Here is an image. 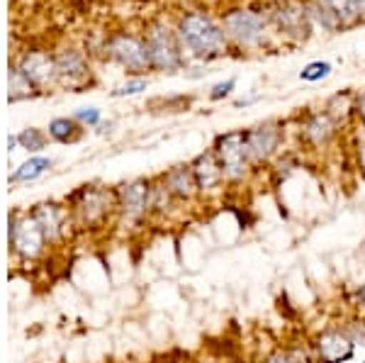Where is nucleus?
Returning <instances> with one entry per match:
<instances>
[{
  "instance_id": "nucleus-1",
  "label": "nucleus",
  "mask_w": 365,
  "mask_h": 363,
  "mask_svg": "<svg viewBox=\"0 0 365 363\" xmlns=\"http://www.w3.org/2000/svg\"><path fill=\"white\" fill-rule=\"evenodd\" d=\"M180 34L197 56L215 58L227 51V34L205 15H187L180 22Z\"/></svg>"
},
{
  "instance_id": "nucleus-2",
  "label": "nucleus",
  "mask_w": 365,
  "mask_h": 363,
  "mask_svg": "<svg viewBox=\"0 0 365 363\" xmlns=\"http://www.w3.org/2000/svg\"><path fill=\"white\" fill-rule=\"evenodd\" d=\"M215 154L222 163V173H225L227 183H244L251 168L249 149H246V130L227 132L217 137Z\"/></svg>"
},
{
  "instance_id": "nucleus-3",
  "label": "nucleus",
  "mask_w": 365,
  "mask_h": 363,
  "mask_svg": "<svg viewBox=\"0 0 365 363\" xmlns=\"http://www.w3.org/2000/svg\"><path fill=\"white\" fill-rule=\"evenodd\" d=\"M309 347L317 363H346L356 356V342L344 327H327L317 332Z\"/></svg>"
},
{
  "instance_id": "nucleus-4",
  "label": "nucleus",
  "mask_w": 365,
  "mask_h": 363,
  "mask_svg": "<svg viewBox=\"0 0 365 363\" xmlns=\"http://www.w3.org/2000/svg\"><path fill=\"white\" fill-rule=\"evenodd\" d=\"M280 139L282 132L275 122H263V125L253 127V130H246V149H249L251 166L273 159V154L280 146Z\"/></svg>"
},
{
  "instance_id": "nucleus-5",
  "label": "nucleus",
  "mask_w": 365,
  "mask_h": 363,
  "mask_svg": "<svg viewBox=\"0 0 365 363\" xmlns=\"http://www.w3.org/2000/svg\"><path fill=\"white\" fill-rule=\"evenodd\" d=\"M266 32V22L256 13H246V10H237L225 17V34L232 37L234 42L241 46H253L263 39Z\"/></svg>"
},
{
  "instance_id": "nucleus-6",
  "label": "nucleus",
  "mask_w": 365,
  "mask_h": 363,
  "mask_svg": "<svg viewBox=\"0 0 365 363\" xmlns=\"http://www.w3.org/2000/svg\"><path fill=\"white\" fill-rule=\"evenodd\" d=\"M192 175L197 180V190L200 195H210V193H217L225 183V173H222V163L217 159L215 149L200 154L195 161H192Z\"/></svg>"
},
{
  "instance_id": "nucleus-7",
  "label": "nucleus",
  "mask_w": 365,
  "mask_h": 363,
  "mask_svg": "<svg viewBox=\"0 0 365 363\" xmlns=\"http://www.w3.org/2000/svg\"><path fill=\"white\" fill-rule=\"evenodd\" d=\"M151 205V190L144 180H134L122 188V215L129 222H137L146 215Z\"/></svg>"
},
{
  "instance_id": "nucleus-8",
  "label": "nucleus",
  "mask_w": 365,
  "mask_h": 363,
  "mask_svg": "<svg viewBox=\"0 0 365 363\" xmlns=\"http://www.w3.org/2000/svg\"><path fill=\"white\" fill-rule=\"evenodd\" d=\"M44 239L46 237L42 232V227H39V222L34 218L20 222V225L13 230V244L25 259H32V256H37L39 251H42Z\"/></svg>"
},
{
  "instance_id": "nucleus-9",
  "label": "nucleus",
  "mask_w": 365,
  "mask_h": 363,
  "mask_svg": "<svg viewBox=\"0 0 365 363\" xmlns=\"http://www.w3.org/2000/svg\"><path fill=\"white\" fill-rule=\"evenodd\" d=\"M146 51H149V61L158 68H175L178 66V51H175L173 42L166 32H154L146 44Z\"/></svg>"
},
{
  "instance_id": "nucleus-10",
  "label": "nucleus",
  "mask_w": 365,
  "mask_h": 363,
  "mask_svg": "<svg viewBox=\"0 0 365 363\" xmlns=\"http://www.w3.org/2000/svg\"><path fill=\"white\" fill-rule=\"evenodd\" d=\"M166 190L168 195L178 198V200H192L197 195V180L192 175L190 166H175L173 171L166 175Z\"/></svg>"
},
{
  "instance_id": "nucleus-11",
  "label": "nucleus",
  "mask_w": 365,
  "mask_h": 363,
  "mask_svg": "<svg viewBox=\"0 0 365 363\" xmlns=\"http://www.w3.org/2000/svg\"><path fill=\"white\" fill-rule=\"evenodd\" d=\"M334 130H336V120L329 113H317V115H312L307 120V125H304V139L314 146H322L334 137Z\"/></svg>"
},
{
  "instance_id": "nucleus-12",
  "label": "nucleus",
  "mask_w": 365,
  "mask_h": 363,
  "mask_svg": "<svg viewBox=\"0 0 365 363\" xmlns=\"http://www.w3.org/2000/svg\"><path fill=\"white\" fill-rule=\"evenodd\" d=\"M113 51L127 68H141L146 61H149L146 46H141L137 39H132V37H120L113 46Z\"/></svg>"
},
{
  "instance_id": "nucleus-13",
  "label": "nucleus",
  "mask_w": 365,
  "mask_h": 363,
  "mask_svg": "<svg viewBox=\"0 0 365 363\" xmlns=\"http://www.w3.org/2000/svg\"><path fill=\"white\" fill-rule=\"evenodd\" d=\"M22 73H25L27 81L46 83V81L54 76V63H51L44 54H29V56H25V61H22Z\"/></svg>"
},
{
  "instance_id": "nucleus-14",
  "label": "nucleus",
  "mask_w": 365,
  "mask_h": 363,
  "mask_svg": "<svg viewBox=\"0 0 365 363\" xmlns=\"http://www.w3.org/2000/svg\"><path fill=\"white\" fill-rule=\"evenodd\" d=\"M261 363H317L312 347H278L261 359Z\"/></svg>"
},
{
  "instance_id": "nucleus-15",
  "label": "nucleus",
  "mask_w": 365,
  "mask_h": 363,
  "mask_svg": "<svg viewBox=\"0 0 365 363\" xmlns=\"http://www.w3.org/2000/svg\"><path fill=\"white\" fill-rule=\"evenodd\" d=\"M34 220L39 222L46 239H54L58 230H61V218H58L56 208H51V205H42V208L34 213Z\"/></svg>"
},
{
  "instance_id": "nucleus-16",
  "label": "nucleus",
  "mask_w": 365,
  "mask_h": 363,
  "mask_svg": "<svg viewBox=\"0 0 365 363\" xmlns=\"http://www.w3.org/2000/svg\"><path fill=\"white\" fill-rule=\"evenodd\" d=\"M49 168H51V161L49 159L34 156V159L25 161L20 168H17L15 175H13V180H15V183H22V180H34V178H39L42 173L49 171Z\"/></svg>"
},
{
  "instance_id": "nucleus-17",
  "label": "nucleus",
  "mask_w": 365,
  "mask_h": 363,
  "mask_svg": "<svg viewBox=\"0 0 365 363\" xmlns=\"http://www.w3.org/2000/svg\"><path fill=\"white\" fill-rule=\"evenodd\" d=\"M319 3L334 17H336L341 25H344V22H349V20H353V17H358L356 8H353V0H319Z\"/></svg>"
},
{
  "instance_id": "nucleus-18",
  "label": "nucleus",
  "mask_w": 365,
  "mask_h": 363,
  "mask_svg": "<svg viewBox=\"0 0 365 363\" xmlns=\"http://www.w3.org/2000/svg\"><path fill=\"white\" fill-rule=\"evenodd\" d=\"M331 73V63H327V61H314V63H309V66H304L302 71H299V78L302 81H322V78H327V76Z\"/></svg>"
},
{
  "instance_id": "nucleus-19",
  "label": "nucleus",
  "mask_w": 365,
  "mask_h": 363,
  "mask_svg": "<svg viewBox=\"0 0 365 363\" xmlns=\"http://www.w3.org/2000/svg\"><path fill=\"white\" fill-rule=\"evenodd\" d=\"M73 130H76V125L71 120H66V117H58V120H54L49 125V134L54 139H58V142H68V139L73 137Z\"/></svg>"
},
{
  "instance_id": "nucleus-20",
  "label": "nucleus",
  "mask_w": 365,
  "mask_h": 363,
  "mask_svg": "<svg viewBox=\"0 0 365 363\" xmlns=\"http://www.w3.org/2000/svg\"><path fill=\"white\" fill-rule=\"evenodd\" d=\"M17 142L25 146V149H42L44 139H42V134H39V130H25L17 137Z\"/></svg>"
},
{
  "instance_id": "nucleus-21",
  "label": "nucleus",
  "mask_w": 365,
  "mask_h": 363,
  "mask_svg": "<svg viewBox=\"0 0 365 363\" xmlns=\"http://www.w3.org/2000/svg\"><path fill=\"white\" fill-rule=\"evenodd\" d=\"M351 302H353V307L358 310V315H365V283L363 285H356L351 292Z\"/></svg>"
},
{
  "instance_id": "nucleus-22",
  "label": "nucleus",
  "mask_w": 365,
  "mask_h": 363,
  "mask_svg": "<svg viewBox=\"0 0 365 363\" xmlns=\"http://www.w3.org/2000/svg\"><path fill=\"white\" fill-rule=\"evenodd\" d=\"M234 86H237L234 81H225V83H217L215 88H212L210 98H212V101H222V98H227L229 93L234 91Z\"/></svg>"
},
{
  "instance_id": "nucleus-23",
  "label": "nucleus",
  "mask_w": 365,
  "mask_h": 363,
  "mask_svg": "<svg viewBox=\"0 0 365 363\" xmlns=\"http://www.w3.org/2000/svg\"><path fill=\"white\" fill-rule=\"evenodd\" d=\"M146 91V81H134V83H127L125 88L115 91V96H134V93H141Z\"/></svg>"
},
{
  "instance_id": "nucleus-24",
  "label": "nucleus",
  "mask_w": 365,
  "mask_h": 363,
  "mask_svg": "<svg viewBox=\"0 0 365 363\" xmlns=\"http://www.w3.org/2000/svg\"><path fill=\"white\" fill-rule=\"evenodd\" d=\"M78 117L81 122H86V125H96V122L100 120V113L96 108H83V110H78Z\"/></svg>"
},
{
  "instance_id": "nucleus-25",
  "label": "nucleus",
  "mask_w": 365,
  "mask_h": 363,
  "mask_svg": "<svg viewBox=\"0 0 365 363\" xmlns=\"http://www.w3.org/2000/svg\"><path fill=\"white\" fill-rule=\"evenodd\" d=\"M356 110H358V115H361L363 120H365V93H363L361 98H358V103H356Z\"/></svg>"
},
{
  "instance_id": "nucleus-26",
  "label": "nucleus",
  "mask_w": 365,
  "mask_h": 363,
  "mask_svg": "<svg viewBox=\"0 0 365 363\" xmlns=\"http://www.w3.org/2000/svg\"><path fill=\"white\" fill-rule=\"evenodd\" d=\"M353 8H356V15L358 17L365 15V0H353Z\"/></svg>"
},
{
  "instance_id": "nucleus-27",
  "label": "nucleus",
  "mask_w": 365,
  "mask_h": 363,
  "mask_svg": "<svg viewBox=\"0 0 365 363\" xmlns=\"http://www.w3.org/2000/svg\"><path fill=\"white\" fill-rule=\"evenodd\" d=\"M363 324H365V315H363Z\"/></svg>"
},
{
  "instance_id": "nucleus-28",
  "label": "nucleus",
  "mask_w": 365,
  "mask_h": 363,
  "mask_svg": "<svg viewBox=\"0 0 365 363\" xmlns=\"http://www.w3.org/2000/svg\"><path fill=\"white\" fill-rule=\"evenodd\" d=\"M363 363H365V361H363Z\"/></svg>"
},
{
  "instance_id": "nucleus-29",
  "label": "nucleus",
  "mask_w": 365,
  "mask_h": 363,
  "mask_svg": "<svg viewBox=\"0 0 365 363\" xmlns=\"http://www.w3.org/2000/svg\"><path fill=\"white\" fill-rule=\"evenodd\" d=\"M237 363H239V361H237Z\"/></svg>"
}]
</instances>
